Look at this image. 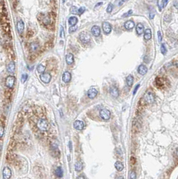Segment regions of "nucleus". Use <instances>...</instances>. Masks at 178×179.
Returning <instances> with one entry per match:
<instances>
[{
	"label": "nucleus",
	"mask_w": 178,
	"mask_h": 179,
	"mask_svg": "<svg viewBox=\"0 0 178 179\" xmlns=\"http://www.w3.org/2000/svg\"><path fill=\"white\" fill-rule=\"evenodd\" d=\"M6 50H7V52H8V55L10 56V57L12 59H15V55H14V52L12 49V47L10 45H6Z\"/></svg>",
	"instance_id": "a211bd4d"
},
{
	"label": "nucleus",
	"mask_w": 178,
	"mask_h": 179,
	"mask_svg": "<svg viewBox=\"0 0 178 179\" xmlns=\"http://www.w3.org/2000/svg\"><path fill=\"white\" fill-rule=\"evenodd\" d=\"M71 79V75L69 71H65V73H63V77L62 79L65 83H68L70 82Z\"/></svg>",
	"instance_id": "dca6fc26"
},
{
	"label": "nucleus",
	"mask_w": 178,
	"mask_h": 179,
	"mask_svg": "<svg viewBox=\"0 0 178 179\" xmlns=\"http://www.w3.org/2000/svg\"><path fill=\"white\" fill-rule=\"evenodd\" d=\"M55 174L58 178H62L63 176V171L61 167H58L55 170Z\"/></svg>",
	"instance_id": "cd10ccee"
},
{
	"label": "nucleus",
	"mask_w": 178,
	"mask_h": 179,
	"mask_svg": "<svg viewBox=\"0 0 178 179\" xmlns=\"http://www.w3.org/2000/svg\"><path fill=\"white\" fill-rule=\"evenodd\" d=\"M157 36H158L159 41L161 42V41H162V36H161L160 31H158V32H157Z\"/></svg>",
	"instance_id": "79ce46f5"
},
{
	"label": "nucleus",
	"mask_w": 178,
	"mask_h": 179,
	"mask_svg": "<svg viewBox=\"0 0 178 179\" xmlns=\"http://www.w3.org/2000/svg\"><path fill=\"white\" fill-rule=\"evenodd\" d=\"M114 166H115V168L118 171H122V170H123L124 169V165L121 162H119V161H117L115 163V164H114Z\"/></svg>",
	"instance_id": "a878e982"
},
{
	"label": "nucleus",
	"mask_w": 178,
	"mask_h": 179,
	"mask_svg": "<svg viewBox=\"0 0 178 179\" xmlns=\"http://www.w3.org/2000/svg\"><path fill=\"white\" fill-rule=\"evenodd\" d=\"M28 78V75L27 74H23L22 75V83H24L26 81Z\"/></svg>",
	"instance_id": "a19ab883"
},
{
	"label": "nucleus",
	"mask_w": 178,
	"mask_h": 179,
	"mask_svg": "<svg viewBox=\"0 0 178 179\" xmlns=\"http://www.w3.org/2000/svg\"><path fill=\"white\" fill-rule=\"evenodd\" d=\"M91 32H92V34L95 36H100V33H101V30H100V28L98 26H94L91 29Z\"/></svg>",
	"instance_id": "9b49d317"
},
{
	"label": "nucleus",
	"mask_w": 178,
	"mask_h": 179,
	"mask_svg": "<svg viewBox=\"0 0 178 179\" xmlns=\"http://www.w3.org/2000/svg\"><path fill=\"white\" fill-rule=\"evenodd\" d=\"M100 116L104 120H108L110 118V112L108 109H102L100 110Z\"/></svg>",
	"instance_id": "20e7f679"
},
{
	"label": "nucleus",
	"mask_w": 178,
	"mask_h": 179,
	"mask_svg": "<svg viewBox=\"0 0 178 179\" xmlns=\"http://www.w3.org/2000/svg\"><path fill=\"white\" fill-rule=\"evenodd\" d=\"M37 127L40 131H45L49 129V124L48 121L46 118H40L37 123Z\"/></svg>",
	"instance_id": "f257e3e1"
},
{
	"label": "nucleus",
	"mask_w": 178,
	"mask_h": 179,
	"mask_svg": "<svg viewBox=\"0 0 178 179\" xmlns=\"http://www.w3.org/2000/svg\"><path fill=\"white\" fill-rule=\"evenodd\" d=\"M152 37V33H151V29H147L146 30H145L144 32V38L146 41H149L150 40Z\"/></svg>",
	"instance_id": "6ab92c4d"
},
{
	"label": "nucleus",
	"mask_w": 178,
	"mask_h": 179,
	"mask_svg": "<svg viewBox=\"0 0 178 179\" xmlns=\"http://www.w3.org/2000/svg\"><path fill=\"white\" fill-rule=\"evenodd\" d=\"M85 8L84 7H81V8H80L78 10V14L81 15V14L85 12Z\"/></svg>",
	"instance_id": "58836bf2"
},
{
	"label": "nucleus",
	"mask_w": 178,
	"mask_h": 179,
	"mask_svg": "<svg viewBox=\"0 0 178 179\" xmlns=\"http://www.w3.org/2000/svg\"><path fill=\"white\" fill-rule=\"evenodd\" d=\"M113 8H114V6H113V5L112 4H110L109 5H108V8H107V12L108 13H110V12H112V11L113 10Z\"/></svg>",
	"instance_id": "f704fd0d"
},
{
	"label": "nucleus",
	"mask_w": 178,
	"mask_h": 179,
	"mask_svg": "<svg viewBox=\"0 0 178 179\" xmlns=\"http://www.w3.org/2000/svg\"><path fill=\"white\" fill-rule=\"evenodd\" d=\"M77 29V26H71V27L69 28V32H70V33H72V32H73L75 31Z\"/></svg>",
	"instance_id": "c9c22d12"
},
{
	"label": "nucleus",
	"mask_w": 178,
	"mask_h": 179,
	"mask_svg": "<svg viewBox=\"0 0 178 179\" xmlns=\"http://www.w3.org/2000/svg\"><path fill=\"white\" fill-rule=\"evenodd\" d=\"M174 6L177 9H178V2H175L174 3Z\"/></svg>",
	"instance_id": "49530a36"
},
{
	"label": "nucleus",
	"mask_w": 178,
	"mask_h": 179,
	"mask_svg": "<svg viewBox=\"0 0 178 179\" xmlns=\"http://www.w3.org/2000/svg\"><path fill=\"white\" fill-rule=\"evenodd\" d=\"M17 29L19 33H22L24 29V24L22 20H19L17 23Z\"/></svg>",
	"instance_id": "5701e85b"
},
{
	"label": "nucleus",
	"mask_w": 178,
	"mask_h": 179,
	"mask_svg": "<svg viewBox=\"0 0 178 179\" xmlns=\"http://www.w3.org/2000/svg\"><path fill=\"white\" fill-rule=\"evenodd\" d=\"M144 99L145 101L147 102V103H153L155 101V96L153 94V93L151 91H148L146 94H145L144 96Z\"/></svg>",
	"instance_id": "7ed1b4c3"
},
{
	"label": "nucleus",
	"mask_w": 178,
	"mask_h": 179,
	"mask_svg": "<svg viewBox=\"0 0 178 179\" xmlns=\"http://www.w3.org/2000/svg\"><path fill=\"white\" fill-rule=\"evenodd\" d=\"M15 84V77L12 75L8 76L6 79V86L9 88H12L14 86Z\"/></svg>",
	"instance_id": "39448f33"
},
{
	"label": "nucleus",
	"mask_w": 178,
	"mask_h": 179,
	"mask_svg": "<svg viewBox=\"0 0 178 179\" xmlns=\"http://www.w3.org/2000/svg\"><path fill=\"white\" fill-rule=\"evenodd\" d=\"M7 71L9 73H14L15 71V64L13 61H11L8 65H7Z\"/></svg>",
	"instance_id": "b1692460"
},
{
	"label": "nucleus",
	"mask_w": 178,
	"mask_h": 179,
	"mask_svg": "<svg viewBox=\"0 0 178 179\" xmlns=\"http://www.w3.org/2000/svg\"><path fill=\"white\" fill-rule=\"evenodd\" d=\"M177 156H178V150H177Z\"/></svg>",
	"instance_id": "3c124183"
},
{
	"label": "nucleus",
	"mask_w": 178,
	"mask_h": 179,
	"mask_svg": "<svg viewBox=\"0 0 178 179\" xmlns=\"http://www.w3.org/2000/svg\"><path fill=\"white\" fill-rule=\"evenodd\" d=\"M97 94H98V90L96 88L90 89L87 92V96L91 99L94 98L97 96Z\"/></svg>",
	"instance_id": "f8f14e48"
},
{
	"label": "nucleus",
	"mask_w": 178,
	"mask_h": 179,
	"mask_svg": "<svg viewBox=\"0 0 178 179\" xmlns=\"http://www.w3.org/2000/svg\"><path fill=\"white\" fill-rule=\"evenodd\" d=\"M33 35V32L32 31V30H29V31L28 32V33H27V36H28V38H30V37H31Z\"/></svg>",
	"instance_id": "37998d69"
},
{
	"label": "nucleus",
	"mask_w": 178,
	"mask_h": 179,
	"mask_svg": "<svg viewBox=\"0 0 178 179\" xmlns=\"http://www.w3.org/2000/svg\"><path fill=\"white\" fill-rule=\"evenodd\" d=\"M167 3H168V1H167V0H163V1H161L160 0V1H158L157 4H158V7L159 8V10L161 11L163 8H165L167 6Z\"/></svg>",
	"instance_id": "393cba45"
},
{
	"label": "nucleus",
	"mask_w": 178,
	"mask_h": 179,
	"mask_svg": "<svg viewBox=\"0 0 178 179\" xmlns=\"http://www.w3.org/2000/svg\"><path fill=\"white\" fill-rule=\"evenodd\" d=\"M139 86H140V85H139V84H138V85H137V87H135V90H134V92H133V94H135V93L137 92V90H138V88H139Z\"/></svg>",
	"instance_id": "c03bdc74"
},
{
	"label": "nucleus",
	"mask_w": 178,
	"mask_h": 179,
	"mask_svg": "<svg viewBox=\"0 0 178 179\" xmlns=\"http://www.w3.org/2000/svg\"><path fill=\"white\" fill-rule=\"evenodd\" d=\"M137 178V174L135 171H132L130 173V179H136Z\"/></svg>",
	"instance_id": "72a5a7b5"
},
{
	"label": "nucleus",
	"mask_w": 178,
	"mask_h": 179,
	"mask_svg": "<svg viewBox=\"0 0 178 179\" xmlns=\"http://www.w3.org/2000/svg\"><path fill=\"white\" fill-rule=\"evenodd\" d=\"M78 10L77 7L75 6H73L71 7L70 9V12L71 13H72L73 14H78Z\"/></svg>",
	"instance_id": "2f4dec72"
},
{
	"label": "nucleus",
	"mask_w": 178,
	"mask_h": 179,
	"mask_svg": "<svg viewBox=\"0 0 178 179\" xmlns=\"http://www.w3.org/2000/svg\"><path fill=\"white\" fill-rule=\"evenodd\" d=\"M39 45L38 43L36 42H34L30 44V52H36V51L39 49Z\"/></svg>",
	"instance_id": "f3484780"
},
{
	"label": "nucleus",
	"mask_w": 178,
	"mask_h": 179,
	"mask_svg": "<svg viewBox=\"0 0 178 179\" xmlns=\"http://www.w3.org/2000/svg\"><path fill=\"white\" fill-rule=\"evenodd\" d=\"M116 179H124V178H123V177H122V176H120V177L116 178Z\"/></svg>",
	"instance_id": "09e8293b"
},
{
	"label": "nucleus",
	"mask_w": 178,
	"mask_h": 179,
	"mask_svg": "<svg viewBox=\"0 0 178 179\" xmlns=\"http://www.w3.org/2000/svg\"><path fill=\"white\" fill-rule=\"evenodd\" d=\"M79 39L83 43H88L91 40V36L88 32L83 31L79 34Z\"/></svg>",
	"instance_id": "f03ea898"
},
{
	"label": "nucleus",
	"mask_w": 178,
	"mask_h": 179,
	"mask_svg": "<svg viewBox=\"0 0 178 179\" xmlns=\"http://www.w3.org/2000/svg\"><path fill=\"white\" fill-rule=\"evenodd\" d=\"M124 27L127 30L132 29L135 27V22L132 20H128L127 22H126L124 24Z\"/></svg>",
	"instance_id": "aec40b11"
},
{
	"label": "nucleus",
	"mask_w": 178,
	"mask_h": 179,
	"mask_svg": "<svg viewBox=\"0 0 178 179\" xmlns=\"http://www.w3.org/2000/svg\"><path fill=\"white\" fill-rule=\"evenodd\" d=\"M40 79L45 84H48L50 82L51 79V75L49 73H42L40 75Z\"/></svg>",
	"instance_id": "1a4fd4ad"
},
{
	"label": "nucleus",
	"mask_w": 178,
	"mask_h": 179,
	"mask_svg": "<svg viewBox=\"0 0 178 179\" xmlns=\"http://www.w3.org/2000/svg\"><path fill=\"white\" fill-rule=\"evenodd\" d=\"M136 31H137V33L139 34V35L142 34L145 32V30H144V26H143V24H141V23L137 24V26H136Z\"/></svg>",
	"instance_id": "412c9836"
},
{
	"label": "nucleus",
	"mask_w": 178,
	"mask_h": 179,
	"mask_svg": "<svg viewBox=\"0 0 178 179\" xmlns=\"http://www.w3.org/2000/svg\"><path fill=\"white\" fill-rule=\"evenodd\" d=\"M16 142L14 139H11L10 143L8 144V150L9 152H12L14 150V148H16Z\"/></svg>",
	"instance_id": "ddd939ff"
},
{
	"label": "nucleus",
	"mask_w": 178,
	"mask_h": 179,
	"mask_svg": "<svg viewBox=\"0 0 178 179\" xmlns=\"http://www.w3.org/2000/svg\"><path fill=\"white\" fill-rule=\"evenodd\" d=\"M69 147H70V150L71 151L72 150V144L71 142H69Z\"/></svg>",
	"instance_id": "a18cd8bd"
},
{
	"label": "nucleus",
	"mask_w": 178,
	"mask_h": 179,
	"mask_svg": "<svg viewBox=\"0 0 178 179\" xmlns=\"http://www.w3.org/2000/svg\"><path fill=\"white\" fill-rule=\"evenodd\" d=\"M2 25L4 31L5 32V33L7 34H10V32H11V28H10V25L9 24V22H6V23L2 24Z\"/></svg>",
	"instance_id": "4468645a"
},
{
	"label": "nucleus",
	"mask_w": 178,
	"mask_h": 179,
	"mask_svg": "<svg viewBox=\"0 0 178 179\" xmlns=\"http://www.w3.org/2000/svg\"><path fill=\"white\" fill-rule=\"evenodd\" d=\"M110 92L112 96H113L114 98H118V96H119V90H118L117 87L114 86H112L110 88Z\"/></svg>",
	"instance_id": "9d476101"
},
{
	"label": "nucleus",
	"mask_w": 178,
	"mask_h": 179,
	"mask_svg": "<svg viewBox=\"0 0 178 179\" xmlns=\"http://www.w3.org/2000/svg\"><path fill=\"white\" fill-rule=\"evenodd\" d=\"M66 61H67V64L69 65H71L74 62V57L71 53H69L66 56Z\"/></svg>",
	"instance_id": "4be33fe9"
},
{
	"label": "nucleus",
	"mask_w": 178,
	"mask_h": 179,
	"mask_svg": "<svg viewBox=\"0 0 178 179\" xmlns=\"http://www.w3.org/2000/svg\"><path fill=\"white\" fill-rule=\"evenodd\" d=\"M101 4H102V3H100V4H98L96 6V7H97V6H100Z\"/></svg>",
	"instance_id": "8fccbe9b"
},
{
	"label": "nucleus",
	"mask_w": 178,
	"mask_h": 179,
	"mask_svg": "<svg viewBox=\"0 0 178 179\" xmlns=\"http://www.w3.org/2000/svg\"><path fill=\"white\" fill-rule=\"evenodd\" d=\"M4 134V128L2 125H0V138L2 137Z\"/></svg>",
	"instance_id": "e433bc0d"
},
{
	"label": "nucleus",
	"mask_w": 178,
	"mask_h": 179,
	"mask_svg": "<svg viewBox=\"0 0 178 179\" xmlns=\"http://www.w3.org/2000/svg\"><path fill=\"white\" fill-rule=\"evenodd\" d=\"M138 72H139V74H141L142 75H145L147 72V67L145 65H139V67H138Z\"/></svg>",
	"instance_id": "2eb2a0df"
},
{
	"label": "nucleus",
	"mask_w": 178,
	"mask_h": 179,
	"mask_svg": "<svg viewBox=\"0 0 178 179\" xmlns=\"http://www.w3.org/2000/svg\"><path fill=\"white\" fill-rule=\"evenodd\" d=\"M102 29L106 34H109L112 31V26L110 23L107 22H103L102 24Z\"/></svg>",
	"instance_id": "6e6552de"
},
{
	"label": "nucleus",
	"mask_w": 178,
	"mask_h": 179,
	"mask_svg": "<svg viewBox=\"0 0 178 179\" xmlns=\"http://www.w3.org/2000/svg\"><path fill=\"white\" fill-rule=\"evenodd\" d=\"M77 21H78V20H77V18L76 17L72 16V17H70L69 19V24H70L71 26H74L77 23Z\"/></svg>",
	"instance_id": "bb28decb"
},
{
	"label": "nucleus",
	"mask_w": 178,
	"mask_h": 179,
	"mask_svg": "<svg viewBox=\"0 0 178 179\" xmlns=\"http://www.w3.org/2000/svg\"><path fill=\"white\" fill-rule=\"evenodd\" d=\"M73 127L77 131H81L84 128V123L81 121H75L73 123Z\"/></svg>",
	"instance_id": "0eeeda50"
},
{
	"label": "nucleus",
	"mask_w": 178,
	"mask_h": 179,
	"mask_svg": "<svg viewBox=\"0 0 178 179\" xmlns=\"http://www.w3.org/2000/svg\"><path fill=\"white\" fill-rule=\"evenodd\" d=\"M134 82V77L132 75H129L126 77V84L128 86H132Z\"/></svg>",
	"instance_id": "c85d7f7f"
},
{
	"label": "nucleus",
	"mask_w": 178,
	"mask_h": 179,
	"mask_svg": "<svg viewBox=\"0 0 178 179\" xmlns=\"http://www.w3.org/2000/svg\"><path fill=\"white\" fill-rule=\"evenodd\" d=\"M161 52L163 55H165L167 53V49L165 44H163L161 47Z\"/></svg>",
	"instance_id": "473e14b6"
},
{
	"label": "nucleus",
	"mask_w": 178,
	"mask_h": 179,
	"mask_svg": "<svg viewBox=\"0 0 178 179\" xmlns=\"http://www.w3.org/2000/svg\"><path fill=\"white\" fill-rule=\"evenodd\" d=\"M64 28H63V26L61 27V32H60V36L61 38H64L65 36V32H64Z\"/></svg>",
	"instance_id": "4c0bfd02"
},
{
	"label": "nucleus",
	"mask_w": 178,
	"mask_h": 179,
	"mask_svg": "<svg viewBox=\"0 0 178 179\" xmlns=\"http://www.w3.org/2000/svg\"><path fill=\"white\" fill-rule=\"evenodd\" d=\"M77 179H85V178L84 176H79Z\"/></svg>",
	"instance_id": "de8ad7c7"
},
{
	"label": "nucleus",
	"mask_w": 178,
	"mask_h": 179,
	"mask_svg": "<svg viewBox=\"0 0 178 179\" xmlns=\"http://www.w3.org/2000/svg\"><path fill=\"white\" fill-rule=\"evenodd\" d=\"M75 170H76V171H81L83 168L82 164L80 162H76V163H75Z\"/></svg>",
	"instance_id": "c756f323"
},
{
	"label": "nucleus",
	"mask_w": 178,
	"mask_h": 179,
	"mask_svg": "<svg viewBox=\"0 0 178 179\" xmlns=\"http://www.w3.org/2000/svg\"><path fill=\"white\" fill-rule=\"evenodd\" d=\"M132 14V10H129L128 12H126V13H125L124 14H123V16H122V17H127V16H130L131 14Z\"/></svg>",
	"instance_id": "ea45409f"
},
{
	"label": "nucleus",
	"mask_w": 178,
	"mask_h": 179,
	"mask_svg": "<svg viewBox=\"0 0 178 179\" xmlns=\"http://www.w3.org/2000/svg\"><path fill=\"white\" fill-rule=\"evenodd\" d=\"M12 176V170L9 167H5L3 170L4 179H10Z\"/></svg>",
	"instance_id": "423d86ee"
},
{
	"label": "nucleus",
	"mask_w": 178,
	"mask_h": 179,
	"mask_svg": "<svg viewBox=\"0 0 178 179\" xmlns=\"http://www.w3.org/2000/svg\"><path fill=\"white\" fill-rule=\"evenodd\" d=\"M45 69H46V67H45V65H42V64H40V65H38L37 70H38V71L39 72V73H44V72H45Z\"/></svg>",
	"instance_id": "7c9ffc66"
}]
</instances>
